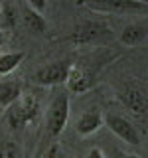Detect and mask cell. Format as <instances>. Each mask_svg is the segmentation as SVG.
<instances>
[{"mask_svg": "<svg viewBox=\"0 0 148 158\" xmlns=\"http://www.w3.org/2000/svg\"><path fill=\"white\" fill-rule=\"evenodd\" d=\"M38 113H39L38 99L32 95H22L14 105H10L6 109V121L14 131H18V128H24L26 125H32L38 118Z\"/></svg>", "mask_w": 148, "mask_h": 158, "instance_id": "cell-1", "label": "cell"}, {"mask_svg": "<svg viewBox=\"0 0 148 158\" xmlns=\"http://www.w3.org/2000/svg\"><path fill=\"white\" fill-rule=\"evenodd\" d=\"M91 12L99 14H146L148 6L138 0H81Z\"/></svg>", "mask_w": 148, "mask_h": 158, "instance_id": "cell-2", "label": "cell"}, {"mask_svg": "<svg viewBox=\"0 0 148 158\" xmlns=\"http://www.w3.org/2000/svg\"><path fill=\"white\" fill-rule=\"evenodd\" d=\"M69 118V97L67 93H59L47 109V132L49 136H59Z\"/></svg>", "mask_w": 148, "mask_h": 158, "instance_id": "cell-3", "label": "cell"}, {"mask_svg": "<svg viewBox=\"0 0 148 158\" xmlns=\"http://www.w3.org/2000/svg\"><path fill=\"white\" fill-rule=\"evenodd\" d=\"M103 123H105L109 127V131L115 136H118L121 140L128 142V144H134V146L140 144V135H138L136 127L132 125L126 117L117 115V113H107V115L103 117Z\"/></svg>", "mask_w": 148, "mask_h": 158, "instance_id": "cell-4", "label": "cell"}, {"mask_svg": "<svg viewBox=\"0 0 148 158\" xmlns=\"http://www.w3.org/2000/svg\"><path fill=\"white\" fill-rule=\"evenodd\" d=\"M71 65H73L71 61H56V63H49V65H43L42 69L36 71L34 81H36L38 85H46V87L65 83Z\"/></svg>", "mask_w": 148, "mask_h": 158, "instance_id": "cell-5", "label": "cell"}, {"mask_svg": "<svg viewBox=\"0 0 148 158\" xmlns=\"http://www.w3.org/2000/svg\"><path fill=\"white\" fill-rule=\"evenodd\" d=\"M121 101L126 105V109H130L136 115H142V113L148 111V95L138 87L128 85L125 91L121 93Z\"/></svg>", "mask_w": 148, "mask_h": 158, "instance_id": "cell-6", "label": "cell"}, {"mask_svg": "<svg viewBox=\"0 0 148 158\" xmlns=\"http://www.w3.org/2000/svg\"><path fill=\"white\" fill-rule=\"evenodd\" d=\"M101 127H103V115L97 109H91V111L83 113L75 123V131H77V135H81V136L95 135Z\"/></svg>", "mask_w": 148, "mask_h": 158, "instance_id": "cell-7", "label": "cell"}, {"mask_svg": "<svg viewBox=\"0 0 148 158\" xmlns=\"http://www.w3.org/2000/svg\"><path fill=\"white\" fill-rule=\"evenodd\" d=\"M101 34H109V26L103 22H83L75 32H73L71 40L77 44H87L93 40H99Z\"/></svg>", "mask_w": 148, "mask_h": 158, "instance_id": "cell-8", "label": "cell"}, {"mask_svg": "<svg viewBox=\"0 0 148 158\" xmlns=\"http://www.w3.org/2000/svg\"><path fill=\"white\" fill-rule=\"evenodd\" d=\"M67 87L71 93H85L93 83V77L91 73L87 71L85 67H79V65H71L67 73V79H65Z\"/></svg>", "mask_w": 148, "mask_h": 158, "instance_id": "cell-9", "label": "cell"}, {"mask_svg": "<svg viewBox=\"0 0 148 158\" xmlns=\"http://www.w3.org/2000/svg\"><path fill=\"white\" fill-rule=\"evenodd\" d=\"M148 36V20H142V22L130 24L121 32V44L122 46H136L142 40Z\"/></svg>", "mask_w": 148, "mask_h": 158, "instance_id": "cell-10", "label": "cell"}, {"mask_svg": "<svg viewBox=\"0 0 148 158\" xmlns=\"http://www.w3.org/2000/svg\"><path fill=\"white\" fill-rule=\"evenodd\" d=\"M20 97H22V85L18 81H0V109H8Z\"/></svg>", "mask_w": 148, "mask_h": 158, "instance_id": "cell-11", "label": "cell"}, {"mask_svg": "<svg viewBox=\"0 0 148 158\" xmlns=\"http://www.w3.org/2000/svg\"><path fill=\"white\" fill-rule=\"evenodd\" d=\"M22 18H24V24H26V28L30 30V32L43 34L47 30V24H46V20H43V16L39 12H36L34 8H30V6L24 8Z\"/></svg>", "mask_w": 148, "mask_h": 158, "instance_id": "cell-12", "label": "cell"}, {"mask_svg": "<svg viewBox=\"0 0 148 158\" xmlns=\"http://www.w3.org/2000/svg\"><path fill=\"white\" fill-rule=\"evenodd\" d=\"M24 59V52H8L0 53V77L10 75Z\"/></svg>", "mask_w": 148, "mask_h": 158, "instance_id": "cell-13", "label": "cell"}, {"mask_svg": "<svg viewBox=\"0 0 148 158\" xmlns=\"http://www.w3.org/2000/svg\"><path fill=\"white\" fill-rule=\"evenodd\" d=\"M0 150H2L4 158H24L22 150H20L16 142H4V144H0Z\"/></svg>", "mask_w": 148, "mask_h": 158, "instance_id": "cell-14", "label": "cell"}, {"mask_svg": "<svg viewBox=\"0 0 148 158\" xmlns=\"http://www.w3.org/2000/svg\"><path fill=\"white\" fill-rule=\"evenodd\" d=\"M26 2H28L30 8H34L39 14H42L43 10H46V6H47V0H26Z\"/></svg>", "mask_w": 148, "mask_h": 158, "instance_id": "cell-15", "label": "cell"}, {"mask_svg": "<svg viewBox=\"0 0 148 158\" xmlns=\"http://www.w3.org/2000/svg\"><path fill=\"white\" fill-rule=\"evenodd\" d=\"M57 152H59V146H57V144H51V146L46 150L43 158H57Z\"/></svg>", "mask_w": 148, "mask_h": 158, "instance_id": "cell-16", "label": "cell"}, {"mask_svg": "<svg viewBox=\"0 0 148 158\" xmlns=\"http://www.w3.org/2000/svg\"><path fill=\"white\" fill-rule=\"evenodd\" d=\"M87 158H105V154H103V150H101L99 146H93L91 150H89Z\"/></svg>", "mask_w": 148, "mask_h": 158, "instance_id": "cell-17", "label": "cell"}, {"mask_svg": "<svg viewBox=\"0 0 148 158\" xmlns=\"http://www.w3.org/2000/svg\"><path fill=\"white\" fill-rule=\"evenodd\" d=\"M118 158H140L136 154H126V152H118Z\"/></svg>", "mask_w": 148, "mask_h": 158, "instance_id": "cell-18", "label": "cell"}, {"mask_svg": "<svg viewBox=\"0 0 148 158\" xmlns=\"http://www.w3.org/2000/svg\"><path fill=\"white\" fill-rule=\"evenodd\" d=\"M2 46H4V32L0 30V48H2Z\"/></svg>", "mask_w": 148, "mask_h": 158, "instance_id": "cell-19", "label": "cell"}, {"mask_svg": "<svg viewBox=\"0 0 148 158\" xmlns=\"http://www.w3.org/2000/svg\"><path fill=\"white\" fill-rule=\"evenodd\" d=\"M2 20H4V10H2V6H0V24H2Z\"/></svg>", "mask_w": 148, "mask_h": 158, "instance_id": "cell-20", "label": "cell"}, {"mask_svg": "<svg viewBox=\"0 0 148 158\" xmlns=\"http://www.w3.org/2000/svg\"><path fill=\"white\" fill-rule=\"evenodd\" d=\"M57 158H67L65 154H61V152H57Z\"/></svg>", "mask_w": 148, "mask_h": 158, "instance_id": "cell-21", "label": "cell"}, {"mask_svg": "<svg viewBox=\"0 0 148 158\" xmlns=\"http://www.w3.org/2000/svg\"><path fill=\"white\" fill-rule=\"evenodd\" d=\"M0 158H4V156H2V150H0Z\"/></svg>", "mask_w": 148, "mask_h": 158, "instance_id": "cell-22", "label": "cell"}]
</instances>
